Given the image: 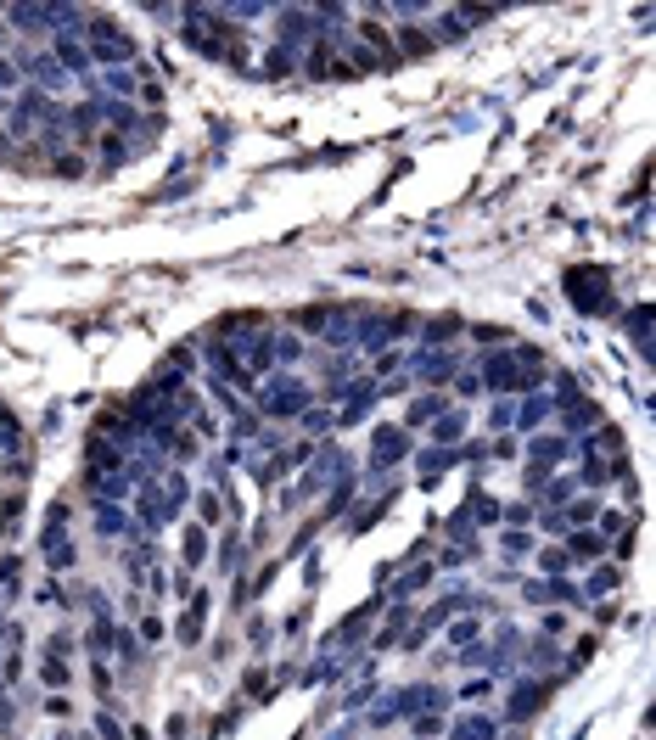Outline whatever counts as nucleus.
I'll use <instances>...</instances> for the list:
<instances>
[{
    "instance_id": "f257e3e1",
    "label": "nucleus",
    "mask_w": 656,
    "mask_h": 740,
    "mask_svg": "<svg viewBox=\"0 0 656 740\" xmlns=\"http://www.w3.org/2000/svg\"><path fill=\"white\" fill-rule=\"evenodd\" d=\"M202 544H208V539H202V527H191V533H185V561H191V567L202 561Z\"/></svg>"
},
{
    "instance_id": "f03ea898",
    "label": "nucleus",
    "mask_w": 656,
    "mask_h": 740,
    "mask_svg": "<svg viewBox=\"0 0 656 740\" xmlns=\"http://www.w3.org/2000/svg\"><path fill=\"white\" fill-rule=\"evenodd\" d=\"M488 735H493L488 724H466V729H460V740H488Z\"/></svg>"
}]
</instances>
